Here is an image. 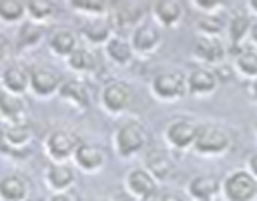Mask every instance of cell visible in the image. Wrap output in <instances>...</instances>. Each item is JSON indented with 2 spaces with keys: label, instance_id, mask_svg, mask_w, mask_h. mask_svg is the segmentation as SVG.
Returning a JSON list of instances; mask_svg holds the SVG:
<instances>
[{
  "label": "cell",
  "instance_id": "6da1fadb",
  "mask_svg": "<svg viewBox=\"0 0 257 201\" xmlns=\"http://www.w3.org/2000/svg\"><path fill=\"white\" fill-rule=\"evenodd\" d=\"M112 149L120 159L137 157L149 149V131L141 121H124L112 133Z\"/></svg>",
  "mask_w": 257,
  "mask_h": 201
},
{
  "label": "cell",
  "instance_id": "7a4b0ae2",
  "mask_svg": "<svg viewBox=\"0 0 257 201\" xmlns=\"http://www.w3.org/2000/svg\"><path fill=\"white\" fill-rule=\"evenodd\" d=\"M233 149V135L225 125L199 123L193 151L201 157H223Z\"/></svg>",
  "mask_w": 257,
  "mask_h": 201
},
{
  "label": "cell",
  "instance_id": "3957f363",
  "mask_svg": "<svg viewBox=\"0 0 257 201\" xmlns=\"http://www.w3.org/2000/svg\"><path fill=\"white\" fill-rule=\"evenodd\" d=\"M34 129L28 121L2 123L0 125V153L10 157H24L30 151Z\"/></svg>",
  "mask_w": 257,
  "mask_h": 201
},
{
  "label": "cell",
  "instance_id": "277c9868",
  "mask_svg": "<svg viewBox=\"0 0 257 201\" xmlns=\"http://www.w3.org/2000/svg\"><path fill=\"white\" fill-rule=\"evenodd\" d=\"M80 143V137L72 129L58 127L44 137V153L50 163H70Z\"/></svg>",
  "mask_w": 257,
  "mask_h": 201
},
{
  "label": "cell",
  "instance_id": "5b68a950",
  "mask_svg": "<svg viewBox=\"0 0 257 201\" xmlns=\"http://www.w3.org/2000/svg\"><path fill=\"white\" fill-rule=\"evenodd\" d=\"M151 94L161 103H175L187 96V74L183 70H161L149 84Z\"/></svg>",
  "mask_w": 257,
  "mask_h": 201
},
{
  "label": "cell",
  "instance_id": "8992f818",
  "mask_svg": "<svg viewBox=\"0 0 257 201\" xmlns=\"http://www.w3.org/2000/svg\"><path fill=\"white\" fill-rule=\"evenodd\" d=\"M221 197L225 201H257V179L245 167L233 169L221 181Z\"/></svg>",
  "mask_w": 257,
  "mask_h": 201
},
{
  "label": "cell",
  "instance_id": "52a82bcc",
  "mask_svg": "<svg viewBox=\"0 0 257 201\" xmlns=\"http://www.w3.org/2000/svg\"><path fill=\"white\" fill-rule=\"evenodd\" d=\"M199 123L191 117H175L165 125L163 139L173 151H189L195 145Z\"/></svg>",
  "mask_w": 257,
  "mask_h": 201
},
{
  "label": "cell",
  "instance_id": "ba28073f",
  "mask_svg": "<svg viewBox=\"0 0 257 201\" xmlns=\"http://www.w3.org/2000/svg\"><path fill=\"white\" fill-rule=\"evenodd\" d=\"M147 10H149V6L143 4V2H135V0L114 2V4H110L108 20H110L116 34H120V30H131L133 32L137 26H141L145 22Z\"/></svg>",
  "mask_w": 257,
  "mask_h": 201
},
{
  "label": "cell",
  "instance_id": "9c48e42d",
  "mask_svg": "<svg viewBox=\"0 0 257 201\" xmlns=\"http://www.w3.org/2000/svg\"><path fill=\"white\" fill-rule=\"evenodd\" d=\"M98 100L106 115H122L133 103V88L124 80H108L100 88Z\"/></svg>",
  "mask_w": 257,
  "mask_h": 201
},
{
  "label": "cell",
  "instance_id": "30bf717a",
  "mask_svg": "<svg viewBox=\"0 0 257 201\" xmlns=\"http://www.w3.org/2000/svg\"><path fill=\"white\" fill-rule=\"evenodd\" d=\"M62 76L58 74L56 68L48 64H32L30 66V94L36 98H50L58 94L62 86Z\"/></svg>",
  "mask_w": 257,
  "mask_h": 201
},
{
  "label": "cell",
  "instance_id": "8fae6325",
  "mask_svg": "<svg viewBox=\"0 0 257 201\" xmlns=\"http://www.w3.org/2000/svg\"><path fill=\"white\" fill-rule=\"evenodd\" d=\"M193 58L203 64V66H211V68H219L221 64H225V58L229 56L227 44L221 38H209V36H197L191 48Z\"/></svg>",
  "mask_w": 257,
  "mask_h": 201
},
{
  "label": "cell",
  "instance_id": "7c38bea8",
  "mask_svg": "<svg viewBox=\"0 0 257 201\" xmlns=\"http://www.w3.org/2000/svg\"><path fill=\"white\" fill-rule=\"evenodd\" d=\"M124 191L135 201H151L159 193V181L145 167H133L124 175Z\"/></svg>",
  "mask_w": 257,
  "mask_h": 201
},
{
  "label": "cell",
  "instance_id": "4fadbf2b",
  "mask_svg": "<svg viewBox=\"0 0 257 201\" xmlns=\"http://www.w3.org/2000/svg\"><path fill=\"white\" fill-rule=\"evenodd\" d=\"M219 82H221V78L215 68L197 64L187 72V94H191L195 98L211 96L217 92Z\"/></svg>",
  "mask_w": 257,
  "mask_h": 201
},
{
  "label": "cell",
  "instance_id": "5bb4252c",
  "mask_svg": "<svg viewBox=\"0 0 257 201\" xmlns=\"http://www.w3.org/2000/svg\"><path fill=\"white\" fill-rule=\"evenodd\" d=\"M128 40H131V46H133V50H135L137 56H151V54H155L161 48V44H163V32H161V28L157 24L143 22L141 26H137L131 32Z\"/></svg>",
  "mask_w": 257,
  "mask_h": 201
},
{
  "label": "cell",
  "instance_id": "9a60e30c",
  "mask_svg": "<svg viewBox=\"0 0 257 201\" xmlns=\"http://www.w3.org/2000/svg\"><path fill=\"white\" fill-rule=\"evenodd\" d=\"M0 86L2 90L24 96L30 90V66L20 60L8 62L0 72Z\"/></svg>",
  "mask_w": 257,
  "mask_h": 201
},
{
  "label": "cell",
  "instance_id": "2e32d148",
  "mask_svg": "<svg viewBox=\"0 0 257 201\" xmlns=\"http://www.w3.org/2000/svg\"><path fill=\"white\" fill-rule=\"evenodd\" d=\"M108 161L106 149L102 145L96 143H80V147L76 149L72 163L76 169H80L82 173H98Z\"/></svg>",
  "mask_w": 257,
  "mask_h": 201
},
{
  "label": "cell",
  "instance_id": "e0dca14e",
  "mask_svg": "<svg viewBox=\"0 0 257 201\" xmlns=\"http://www.w3.org/2000/svg\"><path fill=\"white\" fill-rule=\"evenodd\" d=\"M143 167L157 179V181H167L173 175L175 161L165 147H149L143 155Z\"/></svg>",
  "mask_w": 257,
  "mask_h": 201
},
{
  "label": "cell",
  "instance_id": "ac0fdd59",
  "mask_svg": "<svg viewBox=\"0 0 257 201\" xmlns=\"http://www.w3.org/2000/svg\"><path fill=\"white\" fill-rule=\"evenodd\" d=\"M44 183L52 193H66L76 185V169L72 163H48Z\"/></svg>",
  "mask_w": 257,
  "mask_h": 201
},
{
  "label": "cell",
  "instance_id": "d6986e66",
  "mask_svg": "<svg viewBox=\"0 0 257 201\" xmlns=\"http://www.w3.org/2000/svg\"><path fill=\"white\" fill-rule=\"evenodd\" d=\"M251 26H253V18L247 14V12H239V14H233L229 18V24H227V40H229V48H235L231 54L239 52L241 48H245L249 44V34H251Z\"/></svg>",
  "mask_w": 257,
  "mask_h": 201
},
{
  "label": "cell",
  "instance_id": "ffe728a7",
  "mask_svg": "<svg viewBox=\"0 0 257 201\" xmlns=\"http://www.w3.org/2000/svg\"><path fill=\"white\" fill-rule=\"evenodd\" d=\"M151 14L159 28H175L185 16V6L179 0H159L151 6Z\"/></svg>",
  "mask_w": 257,
  "mask_h": 201
},
{
  "label": "cell",
  "instance_id": "44dd1931",
  "mask_svg": "<svg viewBox=\"0 0 257 201\" xmlns=\"http://www.w3.org/2000/svg\"><path fill=\"white\" fill-rule=\"evenodd\" d=\"M187 195L191 201H215L221 195V181L215 175H195L187 183Z\"/></svg>",
  "mask_w": 257,
  "mask_h": 201
},
{
  "label": "cell",
  "instance_id": "7402d4cb",
  "mask_svg": "<svg viewBox=\"0 0 257 201\" xmlns=\"http://www.w3.org/2000/svg\"><path fill=\"white\" fill-rule=\"evenodd\" d=\"M58 96L60 100H64L66 105H70L72 109L76 111H86L88 105H90V92H88V86L78 80V78H64L62 80V86L58 90Z\"/></svg>",
  "mask_w": 257,
  "mask_h": 201
},
{
  "label": "cell",
  "instance_id": "603a6c76",
  "mask_svg": "<svg viewBox=\"0 0 257 201\" xmlns=\"http://www.w3.org/2000/svg\"><path fill=\"white\" fill-rule=\"evenodd\" d=\"M48 48L54 56L58 58H68L80 44H78V34L72 30V28H64V26H58L54 28L50 34H48Z\"/></svg>",
  "mask_w": 257,
  "mask_h": 201
},
{
  "label": "cell",
  "instance_id": "cb8c5ba5",
  "mask_svg": "<svg viewBox=\"0 0 257 201\" xmlns=\"http://www.w3.org/2000/svg\"><path fill=\"white\" fill-rule=\"evenodd\" d=\"M2 201H26L30 199V181L20 173H8L0 177Z\"/></svg>",
  "mask_w": 257,
  "mask_h": 201
},
{
  "label": "cell",
  "instance_id": "d4e9b609",
  "mask_svg": "<svg viewBox=\"0 0 257 201\" xmlns=\"http://www.w3.org/2000/svg\"><path fill=\"white\" fill-rule=\"evenodd\" d=\"M102 48H104L106 58L114 66H128L133 62V58L137 56L135 50H133V46H131V40L124 38L122 34H114Z\"/></svg>",
  "mask_w": 257,
  "mask_h": 201
},
{
  "label": "cell",
  "instance_id": "484cf974",
  "mask_svg": "<svg viewBox=\"0 0 257 201\" xmlns=\"http://www.w3.org/2000/svg\"><path fill=\"white\" fill-rule=\"evenodd\" d=\"M0 119L2 123L26 121V100L20 94H12L0 88Z\"/></svg>",
  "mask_w": 257,
  "mask_h": 201
},
{
  "label": "cell",
  "instance_id": "4316f807",
  "mask_svg": "<svg viewBox=\"0 0 257 201\" xmlns=\"http://www.w3.org/2000/svg\"><path fill=\"white\" fill-rule=\"evenodd\" d=\"M114 28L106 18H92V20H86L84 26H82V36L86 42H90L92 46H104L112 36H114Z\"/></svg>",
  "mask_w": 257,
  "mask_h": 201
},
{
  "label": "cell",
  "instance_id": "83f0119b",
  "mask_svg": "<svg viewBox=\"0 0 257 201\" xmlns=\"http://www.w3.org/2000/svg\"><path fill=\"white\" fill-rule=\"evenodd\" d=\"M231 68L239 78H245L247 82L257 78V50L251 46H245L239 52H235Z\"/></svg>",
  "mask_w": 257,
  "mask_h": 201
},
{
  "label": "cell",
  "instance_id": "f1b7e54d",
  "mask_svg": "<svg viewBox=\"0 0 257 201\" xmlns=\"http://www.w3.org/2000/svg\"><path fill=\"white\" fill-rule=\"evenodd\" d=\"M66 66L76 72V74H92L98 66V56L92 48L88 46H78L68 58H66Z\"/></svg>",
  "mask_w": 257,
  "mask_h": 201
},
{
  "label": "cell",
  "instance_id": "f546056e",
  "mask_svg": "<svg viewBox=\"0 0 257 201\" xmlns=\"http://www.w3.org/2000/svg\"><path fill=\"white\" fill-rule=\"evenodd\" d=\"M227 24L229 18L225 12L219 14H199L195 28L199 32V36H209V38H221L223 32H227Z\"/></svg>",
  "mask_w": 257,
  "mask_h": 201
},
{
  "label": "cell",
  "instance_id": "4dcf8cb0",
  "mask_svg": "<svg viewBox=\"0 0 257 201\" xmlns=\"http://www.w3.org/2000/svg\"><path fill=\"white\" fill-rule=\"evenodd\" d=\"M68 8L80 16H84L86 20L92 18H106L110 12V4L102 2V0H74L68 2Z\"/></svg>",
  "mask_w": 257,
  "mask_h": 201
},
{
  "label": "cell",
  "instance_id": "1f68e13d",
  "mask_svg": "<svg viewBox=\"0 0 257 201\" xmlns=\"http://www.w3.org/2000/svg\"><path fill=\"white\" fill-rule=\"evenodd\" d=\"M44 38V28L42 24H36V22H22L18 32H16V46L26 50V48H34L40 40Z\"/></svg>",
  "mask_w": 257,
  "mask_h": 201
},
{
  "label": "cell",
  "instance_id": "d6a6232c",
  "mask_svg": "<svg viewBox=\"0 0 257 201\" xmlns=\"http://www.w3.org/2000/svg\"><path fill=\"white\" fill-rule=\"evenodd\" d=\"M56 6L50 0H30L26 2V16L30 22L36 24H44L46 20H50L54 16Z\"/></svg>",
  "mask_w": 257,
  "mask_h": 201
},
{
  "label": "cell",
  "instance_id": "836d02e7",
  "mask_svg": "<svg viewBox=\"0 0 257 201\" xmlns=\"http://www.w3.org/2000/svg\"><path fill=\"white\" fill-rule=\"evenodd\" d=\"M26 18V2L20 0H0V20L4 24H16Z\"/></svg>",
  "mask_w": 257,
  "mask_h": 201
},
{
  "label": "cell",
  "instance_id": "e575fe53",
  "mask_svg": "<svg viewBox=\"0 0 257 201\" xmlns=\"http://www.w3.org/2000/svg\"><path fill=\"white\" fill-rule=\"evenodd\" d=\"M191 6L199 14H219V12H225L223 2H219V0H193Z\"/></svg>",
  "mask_w": 257,
  "mask_h": 201
},
{
  "label": "cell",
  "instance_id": "d590c367",
  "mask_svg": "<svg viewBox=\"0 0 257 201\" xmlns=\"http://www.w3.org/2000/svg\"><path fill=\"white\" fill-rule=\"evenodd\" d=\"M8 54H10V42L4 34H0V64L8 58Z\"/></svg>",
  "mask_w": 257,
  "mask_h": 201
},
{
  "label": "cell",
  "instance_id": "8d00e7d4",
  "mask_svg": "<svg viewBox=\"0 0 257 201\" xmlns=\"http://www.w3.org/2000/svg\"><path fill=\"white\" fill-rule=\"evenodd\" d=\"M46 201H76V195L72 191H66V193H52Z\"/></svg>",
  "mask_w": 257,
  "mask_h": 201
},
{
  "label": "cell",
  "instance_id": "74e56055",
  "mask_svg": "<svg viewBox=\"0 0 257 201\" xmlns=\"http://www.w3.org/2000/svg\"><path fill=\"white\" fill-rule=\"evenodd\" d=\"M157 201H187V199H185L181 193H177V191H167V193L159 195Z\"/></svg>",
  "mask_w": 257,
  "mask_h": 201
},
{
  "label": "cell",
  "instance_id": "f35d334b",
  "mask_svg": "<svg viewBox=\"0 0 257 201\" xmlns=\"http://www.w3.org/2000/svg\"><path fill=\"white\" fill-rule=\"evenodd\" d=\"M245 90H247V96H249V100L257 105V78L249 80V82H247V88H245Z\"/></svg>",
  "mask_w": 257,
  "mask_h": 201
},
{
  "label": "cell",
  "instance_id": "ab89813d",
  "mask_svg": "<svg viewBox=\"0 0 257 201\" xmlns=\"http://www.w3.org/2000/svg\"><path fill=\"white\" fill-rule=\"evenodd\" d=\"M245 169H247V171L257 179V151H255L253 155H249V157H247V165H245Z\"/></svg>",
  "mask_w": 257,
  "mask_h": 201
},
{
  "label": "cell",
  "instance_id": "60d3db41",
  "mask_svg": "<svg viewBox=\"0 0 257 201\" xmlns=\"http://www.w3.org/2000/svg\"><path fill=\"white\" fill-rule=\"evenodd\" d=\"M251 48L257 50V20H253V26H251V34H249V44Z\"/></svg>",
  "mask_w": 257,
  "mask_h": 201
},
{
  "label": "cell",
  "instance_id": "b9f144b4",
  "mask_svg": "<svg viewBox=\"0 0 257 201\" xmlns=\"http://www.w3.org/2000/svg\"><path fill=\"white\" fill-rule=\"evenodd\" d=\"M245 8H247V14H249V16H253V18L257 20V0H247Z\"/></svg>",
  "mask_w": 257,
  "mask_h": 201
},
{
  "label": "cell",
  "instance_id": "7bdbcfd3",
  "mask_svg": "<svg viewBox=\"0 0 257 201\" xmlns=\"http://www.w3.org/2000/svg\"><path fill=\"white\" fill-rule=\"evenodd\" d=\"M26 201H42V199H36V197H30V199H26Z\"/></svg>",
  "mask_w": 257,
  "mask_h": 201
},
{
  "label": "cell",
  "instance_id": "ee69618b",
  "mask_svg": "<svg viewBox=\"0 0 257 201\" xmlns=\"http://www.w3.org/2000/svg\"><path fill=\"white\" fill-rule=\"evenodd\" d=\"M255 137H257V121H255Z\"/></svg>",
  "mask_w": 257,
  "mask_h": 201
}]
</instances>
